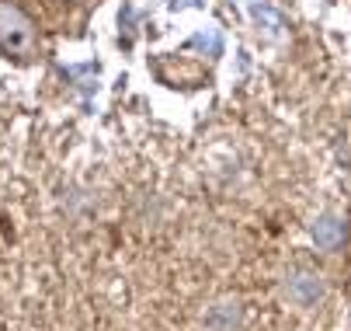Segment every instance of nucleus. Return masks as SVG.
Returning <instances> with one entry per match:
<instances>
[{"mask_svg":"<svg viewBox=\"0 0 351 331\" xmlns=\"http://www.w3.org/2000/svg\"><path fill=\"white\" fill-rule=\"evenodd\" d=\"M285 297L295 304V307H313L320 297H324V282L317 275H292L289 286H285Z\"/></svg>","mask_w":351,"mask_h":331,"instance_id":"nucleus-2","label":"nucleus"},{"mask_svg":"<svg viewBox=\"0 0 351 331\" xmlns=\"http://www.w3.org/2000/svg\"><path fill=\"white\" fill-rule=\"evenodd\" d=\"M254 21L258 25H268V32H278L282 28V14L275 8H268V4H258L254 8Z\"/></svg>","mask_w":351,"mask_h":331,"instance_id":"nucleus-6","label":"nucleus"},{"mask_svg":"<svg viewBox=\"0 0 351 331\" xmlns=\"http://www.w3.org/2000/svg\"><path fill=\"white\" fill-rule=\"evenodd\" d=\"M341 238H344V223H341L334 213H327V216L317 220V227H313V241H317V248L334 251V248L341 244Z\"/></svg>","mask_w":351,"mask_h":331,"instance_id":"nucleus-3","label":"nucleus"},{"mask_svg":"<svg viewBox=\"0 0 351 331\" xmlns=\"http://www.w3.org/2000/svg\"><path fill=\"white\" fill-rule=\"evenodd\" d=\"M171 8L181 11V8H202V0H171Z\"/></svg>","mask_w":351,"mask_h":331,"instance_id":"nucleus-7","label":"nucleus"},{"mask_svg":"<svg viewBox=\"0 0 351 331\" xmlns=\"http://www.w3.org/2000/svg\"><path fill=\"white\" fill-rule=\"evenodd\" d=\"M237 324H240V304H219L206 317V328L209 331H233Z\"/></svg>","mask_w":351,"mask_h":331,"instance_id":"nucleus-4","label":"nucleus"},{"mask_svg":"<svg viewBox=\"0 0 351 331\" xmlns=\"http://www.w3.org/2000/svg\"><path fill=\"white\" fill-rule=\"evenodd\" d=\"M191 45L195 49H206L209 56H219L223 53V35H219V28H206V32H198V35H191Z\"/></svg>","mask_w":351,"mask_h":331,"instance_id":"nucleus-5","label":"nucleus"},{"mask_svg":"<svg viewBox=\"0 0 351 331\" xmlns=\"http://www.w3.org/2000/svg\"><path fill=\"white\" fill-rule=\"evenodd\" d=\"M32 42H35L32 21L18 8L0 4V49H8V53H28Z\"/></svg>","mask_w":351,"mask_h":331,"instance_id":"nucleus-1","label":"nucleus"}]
</instances>
